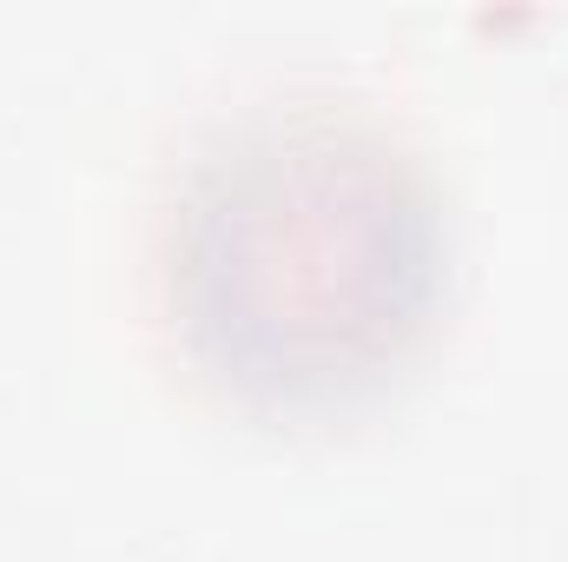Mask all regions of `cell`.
Wrapping results in <instances>:
<instances>
[{
  "label": "cell",
  "mask_w": 568,
  "mask_h": 562,
  "mask_svg": "<svg viewBox=\"0 0 568 562\" xmlns=\"http://www.w3.org/2000/svg\"><path fill=\"white\" fill-rule=\"evenodd\" d=\"M456 272L429 152L384 107L284 87L219 113L165 205V304L205 384L337 418L404 384Z\"/></svg>",
  "instance_id": "obj_1"
}]
</instances>
